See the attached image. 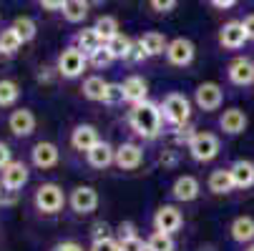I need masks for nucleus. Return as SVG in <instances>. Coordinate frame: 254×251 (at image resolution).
I'll use <instances>...</instances> for the list:
<instances>
[{
	"label": "nucleus",
	"instance_id": "nucleus-29",
	"mask_svg": "<svg viewBox=\"0 0 254 251\" xmlns=\"http://www.w3.org/2000/svg\"><path fill=\"white\" fill-rule=\"evenodd\" d=\"M20 98V86L13 78H0V108H10Z\"/></svg>",
	"mask_w": 254,
	"mask_h": 251
},
{
	"label": "nucleus",
	"instance_id": "nucleus-14",
	"mask_svg": "<svg viewBox=\"0 0 254 251\" xmlns=\"http://www.w3.org/2000/svg\"><path fill=\"white\" fill-rule=\"evenodd\" d=\"M98 141H101L98 131L91 123H78L73 131H70V146H73L76 151H81V153H88Z\"/></svg>",
	"mask_w": 254,
	"mask_h": 251
},
{
	"label": "nucleus",
	"instance_id": "nucleus-20",
	"mask_svg": "<svg viewBox=\"0 0 254 251\" xmlns=\"http://www.w3.org/2000/svg\"><path fill=\"white\" fill-rule=\"evenodd\" d=\"M121 86H124V100L126 103L136 105L141 100H149V83L143 81L141 76H128Z\"/></svg>",
	"mask_w": 254,
	"mask_h": 251
},
{
	"label": "nucleus",
	"instance_id": "nucleus-31",
	"mask_svg": "<svg viewBox=\"0 0 254 251\" xmlns=\"http://www.w3.org/2000/svg\"><path fill=\"white\" fill-rule=\"evenodd\" d=\"M93 28H96V33L101 35L103 43H108L114 35H119V20H116L114 15H101V18L93 23Z\"/></svg>",
	"mask_w": 254,
	"mask_h": 251
},
{
	"label": "nucleus",
	"instance_id": "nucleus-39",
	"mask_svg": "<svg viewBox=\"0 0 254 251\" xmlns=\"http://www.w3.org/2000/svg\"><path fill=\"white\" fill-rule=\"evenodd\" d=\"M10 161H13V151H10V146H8L5 141H0V171H3Z\"/></svg>",
	"mask_w": 254,
	"mask_h": 251
},
{
	"label": "nucleus",
	"instance_id": "nucleus-43",
	"mask_svg": "<svg viewBox=\"0 0 254 251\" xmlns=\"http://www.w3.org/2000/svg\"><path fill=\"white\" fill-rule=\"evenodd\" d=\"M242 25H244V30H247V38H249V41H254V13H252V15H247V18L242 20Z\"/></svg>",
	"mask_w": 254,
	"mask_h": 251
},
{
	"label": "nucleus",
	"instance_id": "nucleus-1",
	"mask_svg": "<svg viewBox=\"0 0 254 251\" xmlns=\"http://www.w3.org/2000/svg\"><path fill=\"white\" fill-rule=\"evenodd\" d=\"M161 118H164L161 105L151 100H141L131 105V113H128V123L141 138H156L161 133Z\"/></svg>",
	"mask_w": 254,
	"mask_h": 251
},
{
	"label": "nucleus",
	"instance_id": "nucleus-45",
	"mask_svg": "<svg viewBox=\"0 0 254 251\" xmlns=\"http://www.w3.org/2000/svg\"><path fill=\"white\" fill-rule=\"evenodd\" d=\"M209 3H211L214 8H219V10H229V8H234L237 0H209Z\"/></svg>",
	"mask_w": 254,
	"mask_h": 251
},
{
	"label": "nucleus",
	"instance_id": "nucleus-30",
	"mask_svg": "<svg viewBox=\"0 0 254 251\" xmlns=\"http://www.w3.org/2000/svg\"><path fill=\"white\" fill-rule=\"evenodd\" d=\"M20 48H23V41H20V35L15 33L13 25L0 30V50H3L5 55H15Z\"/></svg>",
	"mask_w": 254,
	"mask_h": 251
},
{
	"label": "nucleus",
	"instance_id": "nucleus-7",
	"mask_svg": "<svg viewBox=\"0 0 254 251\" xmlns=\"http://www.w3.org/2000/svg\"><path fill=\"white\" fill-rule=\"evenodd\" d=\"M28 178H30V171L23 161H10L3 171H0V186H3L5 191H20L25 184H28Z\"/></svg>",
	"mask_w": 254,
	"mask_h": 251
},
{
	"label": "nucleus",
	"instance_id": "nucleus-19",
	"mask_svg": "<svg viewBox=\"0 0 254 251\" xmlns=\"http://www.w3.org/2000/svg\"><path fill=\"white\" fill-rule=\"evenodd\" d=\"M86 161L93 168H108L116 161V149L111 146V143H106V141H98L96 146L86 153Z\"/></svg>",
	"mask_w": 254,
	"mask_h": 251
},
{
	"label": "nucleus",
	"instance_id": "nucleus-22",
	"mask_svg": "<svg viewBox=\"0 0 254 251\" xmlns=\"http://www.w3.org/2000/svg\"><path fill=\"white\" fill-rule=\"evenodd\" d=\"M206 186H209V191L216 194V196H224V194L234 191V181H232L229 168H216V171H211Z\"/></svg>",
	"mask_w": 254,
	"mask_h": 251
},
{
	"label": "nucleus",
	"instance_id": "nucleus-50",
	"mask_svg": "<svg viewBox=\"0 0 254 251\" xmlns=\"http://www.w3.org/2000/svg\"><path fill=\"white\" fill-rule=\"evenodd\" d=\"M88 3H98V0H88Z\"/></svg>",
	"mask_w": 254,
	"mask_h": 251
},
{
	"label": "nucleus",
	"instance_id": "nucleus-3",
	"mask_svg": "<svg viewBox=\"0 0 254 251\" xmlns=\"http://www.w3.org/2000/svg\"><path fill=\"white\" fill-rule=\"evenodd\" d=\"M33 206H35V211L46 213V216H53V213H58L65 206V194L58 184H51V181L41 184L33 194Z\"/></svg>",
	"mask_w": 254,
	"mask_h": 251
},
{
	"label": "nucleus",
	"instance_id": "nucleus-9",
	"mask_svg": "<svg viewBox=\"0 0 254 251\" xmlns=\"http://www.w3.org/2000/svg\"><path fill=\"white\" fill-rule=\"evenodd\" d=\"M61 161V151L56 143L51 141H38L35 146L30 149V163L41 171H48V168H56Z\"/></svg>",
	"mask_w": 254,
	"mask_h": 251
},
{
	"label": "nucleus",
	"instance_id": "nucleus-11",
	"mask_svg": "<svg viewBox=\"0 0 254 251\" xmlns=\"http://www.w3.org/2000/svg\"><path fill=\"white\" fill-rule=\"evenodd\" d=\"M35 126H38V118H35V113L30 108H15L10 111L8 116V131L15 136V138H28L33 136Z\"/></svg>",
	"mask_w": 254,
	"mask_h": 251
},
{
	"label": "nucleus",
	"instance_id": "nucleus-40",
	"mask_svg": "<svg viewBox=\"0 0 254 251\" xmlns=\"http://www.w3.org/2000/svg\"><path fill=\"white\" fill-rule=\"evenodd\" d=\"M131 236H136V226H133L131 221L119 224V241H121V239H131Z\"/></svg>",
	"mask_w": 254,
	"mask_h": 251
},
{
	"label": "nucleus",
	"instance_id": "nucleus-37",
	"mask_svg": "<svg viewBox=\"0 0 254 251\" xmlns=\"http://www.w3.org/2000/svg\"><path fill=\"white\" fill-rule=\"evenodd\" d=\"M119 249H121V251H146V241L138 239V236L121 239V241H119Z\"/></svg>",
	"mask_w": 254,
	"mask_h": 251
},
{
	"label": "nucleus",
	"instance_id": "nucleus-16",
	"mask_svg": "<svg viewBox=\"0 0 254 251\" xmlns=\"http://www.w3.org/2000/svg\"><path fill=\"white\" fill-rule=\"evenodd\" d=\"M121 171H136L143 163V149L136 143H121L116 149V161H114Z\"/></svg>",
	"mask_w": 254,
	"mask_h": 251
},
{
	"label": "nucleus",
	"instance_id": "nucleus-33",
	"mask_svg": "<svg viewBox=\"0 0 254 251\" xmlns=\"http://www.w3.org/2000/svg\"><path fill=\"white\" fill-rule=\"evenodd\" d=\"M146 251H174V239H171V234L154 231V234L146 239Z\"/></svg>",
	"mask_w": 254,
	"mask_h": 251
},
{
	"label": "nucleus",
	"instance_id": "nucleus-8",
	"mask_svg": "<svg viewBox=\"0 0 254 251\" xmlns=\"http://www.w3.org/2000/svg\"><path fill=\"white\" fill-rule=\"evenodd\" d=\"M194 55H196V48L189 38H174L169 41L166 46V60L176 68H187L194 63Z\"/></svg>",
	"mask_w": 254,
	"mask_h": 251
},
{
	"label": "nucleus",
	"instance_id": "nucleus-49",
	"mask_svg": "<svg viewBox=\"0 0 254 251\" xmlns=\"http://www.w3.org/2000/svg\"><path fill=\"white\" fill-rule=\"evenodd\" d=\"M247 251H254V244H249V249H247Z\"/></svg>",
	"mask_w": 254,
	"mask_h": 251
},
{
	"label": "nucleus",
	"instance_id": "nucleus-2",
	"mask_svg": "<svg viewBox=\"0 0 254 251\" xmlns=\"http://www.w3.org/2000/svg\"><path fill=\"white\" fill-rule=\"evenodd\" d=\"M86 65H88V55L81 48H76V46H68V48L61 50V55L56 60V73L68 78V81H73V78L83 76Z\"/></svg>",
	"mask_w": 254,
	"mask_h": 251
},
{
	"label": "nucleus",
	"instance_id": "nucleus-32",
	"mask_svg": "<svg viewBox=\"0 0 254 251\" xmlns=\"http://www.w3.org/2000/svg\"><path fill=\"white\" fill-rule=\"evenodd\" d=\"M13 28H15V33L20 35L23 43H30L35 35H38V25H35V20L28 18V15H18V18L13 20Z\"/></svg>",
	"mask_w": 254,
	"mask_h": 251
},
{
	"label": "nucleus",
	"instance_id": "nucleus-28",
	"mask_svg": "<svg viewBox=\"0 0 254 251\" xmlns=\"http://www.w3.org/2000/svg\"><path fill=\"white\" fill-rule=\"evenodd\" d=\"M61 13L68 23H81L88 15V0H65Z\"/></svg>",
	"mask_w": 254,
	"mask_h": 251
},
{
	"label": "nucleus",
	"instance_id": "nucleus-46",
	"mask_svg": "<svg viewBox=\"0 0 254 251\" xmlns=\"http://www.w3.org/2000/svg\"><path fill=\"white\" fill-rule=\"evenodd\" d=\"M103 236H108V234H106V224H98V226L93 229V241H98V239H103Z\"/></svg>",
	"mask_w": 254,
	"mask_h": 251
},
{
	"label": "nucleus",
	"instance_id": "nucleus-26",
	"mask_svg": "<svg viewBox=\"0 0 254 251\" xmlns=\"http://www.w3.org/2000/svg\"><path fill=\"white\" fill-rule=\"evenodd\" d=\"M83 98L88 100H96V103H103L106 100V91H108V83L101 78V76H88L83 81Z\"/></svg>",
	"mask_w": 254,
	"mask_h": 251
},
{
	"label": "nucleus",
	"instance_id": "nucleus-35",
	"mask_svg": "<svg viewBox=\"0 0 254 251\" xmlns=\"http://www.w3.org/2000/svg\"><path fill=\"white\" fill-rule=\"evenodd\" d=\"M108 105H116V103H124V86L121 83H108V91H106V100Z\"/></svg>",
	"mask_w": 254,
	"mask_h": 251
},
{
	"label": "nucleus",
	"instance_id": "nucleus-17",
	"mask_svg": "<svg viewBox=\"0 0 254 251\" xmlns=\"http://www.w3.org/2000/svg\"><path fill=\"white\" fill-rule=\"evenodd\" d=\"M199 194H201V184L194 176H179L171 186V196L181 203H189V201L199 199Z\"/></svg>",
	"mask_w": 254,
	"mask_h": 251
},
{
	"label": "nucleus",
	"instance_id": "nucleus-13",
	"mask_svg": "<svg viewBox=\"0 0 254 251\" xmlns=\"http://www.w3.org/2000/svg\"><path fill=\"white\" fill-rule=\"evenodd\" d=\"M247 41H249V38H247V30H244L242 20H229V23H224L222 30H219V43H222L227 50H239Z\"/></svg>",
	"mask_w": 254,
	"mask_h": 251
},
{
	"label": "nucleus",
	"instance_id": "nucleus-23",
	"mask_svg": "<svg viewBox=\"0 0 254 251\" xmlns=\"http://www.w3.org/2000/svg\"><path fill=\"white\" fill-rule=\"evenodd\" d=\"M229 234L237 244H254V219L252 216H237L229 226Z\"/></svg>",
	"mask_w": 254,
	"mask_h": 251
},
{
	"label": "nucleus",
	"instance_id": "nucleus-6",
	"mask_svg": "<svg viewBox=\"0 0 254 251\" xmlns=\"http://www.w3.org/2000/svg\"><path fill=\"white\" fill-rule=\"evenodd\" d=\"M194 100H196V105H199L204 113L219 111V108H222V100H224V91H222L219 83L206 81V83L196 86V91H194Z\"/></svg>",
	"mask_w": 254,
	"mask_h": 251
},
{
	"label": "nucleus",
	"instance_id": "nucleus-51",
	"mask_svg": "<svg viewBox=\"0 0 254 251\" xmlns=\"http://www.w3.org/2000/svg\"><path fill=\"white\" fill-rule=\"evenodd\" d=\"M0 191H3V186H0Z\"/></svg>",
	"mask_w": 254,
	"mask_h": 251
},
{
	"label": "nucleus",
	"instance_id": "nucleus-38",
	"mask_svg": "<svg viewBox=\"0 0 254 251\" xmlns=\"http://www.w3.org/2000/svg\"><path fill=\"white\" fill-rule=\"evenodd\" d=\"M149 3H151V8H154L156 13H169V10L176 8L179 0H149Z\"/></svg>",
	"mask_w": 254,
	"mask_h": 251
},
{
	"label": "nucleus",
	"instance_id": "nucleus-44",
	"mask_svg": "<svg viewBox=\"0 0 254 251\" xmlns=\"http://www.w3.org/2000/svg\"><path fill=\"white\" fill-rule=\"evenodd\" d=\"M146 58H149V55H146V50H143V48L136 43V46H133V50H131V58H128V60L138 63V60H146Z\"/></svg>",
	"mask_w": 254,
	"mask_h": 251
},
{
	"label": "nucleus",
	"instance_id": "nucleus-24",
	"mask_svg": "<svg viewBox=\"0 0 254 251\" xmlns=\"http://www.w3.org/2000/svg\"><path fill=\"white\" fill-rule=\"evenodd\" d=\"M138 46L146 50V55L149 58H156V55H164L166 53V46H169V41L164 38L161 33H156V30H151V33H143L141 38H138Z\"/></svg>",
	"mask_w": 254,
	"mask_h": 251
},
{
	"label": "nucleus",
	"instance_id": "nucleus-15",
	"mask_svg": "<svg viewBox=\"0 0 254 251\" xmlns=\"http://www.w3.org/2000/svg\"><path fill=\"white\" fill-rule=\"evenodd\" d=\"M227 73H229V81H232L234 86H242V88H244V86H252V83H254V60L239 55V58H234V60L229 63Z\"/></svg>",
	"mask_w": 254,
	"mask_h": 251
},
{
	"label": "nucleus",
	"instance_id": "nucleus-36",
	"mask_svg": "<svg viewBox=\"0 0 254 251\" xmlns=\"http://www.w3.org/2000/svg\"><path fill=\"white\" fill-rule=\"evenodd\" d=\"M91 251H121V249H119V239L103 236V239H98V241L91 244Z\"/></svg>",
	"mask_w": 254,
	"mask_h": 251
},
{
	"label": "nucleus",
	"instance_id": "nucleus-12",
	"mask_svg": "<svg viewBox=\"0 0 254 251\" xmlns=\"http://www.w3.org/2000/svg\"><path fill=\"white\" fill-rule=\"evenodd\" d=\"M181 226H184V213H181L176 206H161L156 213H154V229L161 231V234H176Z\"/></svg>",
	"mask_w": 254,
	"mask_h": 251
},
{
	"label": "nucleus",
	"instance_id": "nucleus-47",
	"mask_svg": "<svg viewBox=\"0 0 254 251\" xmlns=\"http://www.w3.org/2000/svg\"><path fill=\"white\" fill-rule=\"evenodd\" d=\"M8 63H10V55H5L3 50H0V73H3V70L8 68Z\"/></svg>",
	"mask_w": 254,
	"mask_h": 251
},
{
	"label": "nucleus",
	"instance_id": "nucleus-27",
	"mask_svg": "<svg viewBox=\"0 0 254 251\" xmlns=\"http://www.w3.org/2000/svg\"><path fill=\"white\" fill-rule=\"evenodd\" d=\"M133 46H136V43L128 38V35H121V33H119V35H114V38L106 43V48L111 50V55H114L116 60H119V58H121V60H128V58H131Z\"/></svg>",
	"mask_w": 254,
	"mask_h": 251
},
{
	"label": "nucleus",
	"instance_id": "nucleus-4",
	"mask_svg": "<svg viewBox=\"0 0 254 251\" xmlns=\"http://www.w3.org/2000/svg\"><path fill=\"white\" fill-rule=\"evenodd\" d=\"M187 149H189V156L196 163H209V161H214L216 156H219L222 143H219V138H216L214 133H209V131H196L194 138L187 143Z\"/></svg>",
	"mask_w": 254,
	"mask_h": 251
},
{
	"label": "nucleus",
	"instance_id": "nucleus-34",
	"mask_svg": "<svg viewBox=\"0 0 254 251\" xmlns=\"http://www.w3.org/2000/svg\"><path fill=\"white\" fill-rule=\"evenodd\" d=\"M114 60H116V58L111 55V50L106 48V43H103L98 50H93V53L88 55V63H91L93 68H98V70H101V68H108V65H111Z\"/></svg>",
	"mask_w": 254,
	"mask_h": 251
},
{
	"label": "nucleus",
	"instance_id": "nucleus-21",
	"mask_svg": "<svg viewBox=\"0 0 254 251\" xmlns=\"http://www.w3.org/2000/svg\"><path fill=\"white\" fill-rule=\"evenodd\" d=\"M229 173H232V181H234V189H252L254 186V163L247 161V158H239L229 166Z\"/></svg>",
	"mask_w": 254,
	"mask_h": 251
},
{
	"label": "nucleus",
	"instance_id": "nucleus-25",
	"mask_svg": "<svg viewBox=\"0 0 254 251\" xmlns=\"http://www.w3.org/2000/svg\"><path fill=\"white\" fill-rule=\"evenodd\" d=\"M73 43H76V48H81L86 55H91L93 50H98V48L103 46V41H101V35L96 33V28H83V30H78V33L73 35Z\"/></svg>",
	"mask_w": 254,
	"mask_h": 251
},
{
	"label": "nucleus",
	"instance_id": "nucleus-18",
	"mask_svg": "<svg viewBox=\"0 0 254 251\" xmlns=\"http://www.w3.org/2000/svg\"><path fill=\"white\" fill-rule=\"evenodd\" d=\"M247 126H249V118H247V113H244L242 108H227V111L219 116V128H222L224 133H229V136L244 133Z\"/></svg>",
	"mask_w": 254,
	"mask_h": 251
},
{
	"label": "nucleus",
	"instance_id": "nucleus-10",
	"mask_svg": "<svg viewBox=\"0 0 254 251\" xmlns=\"http://www.w3.org/2000/svg\"><path fill=\"white\" fill-rule=\"evenodd\" d=\"M68 203L78 216H86V213H93L98 208V191L93 186H76L68 196Z\"/></svg>",
	"mask_w": 254,
	"mask_h": 251
},
{
	"label": "nucleus",
	"instance_id": "nucleus-48",
	"mask_svg": "<svg viewBox=\"0 0 254 251\" xmlns=\"http://www.w3.org/2000/svg\"><path fill=\"white\" fill-rule=\"evenodd\" d=\"M38 81H51V68H41V73H38Z\"/></svg>",
	"mask_w": 254,
	"mask_h": 251
},
{
	"label": "nucleus",
	"instance_id": "nucleus-41",
	"mask_svg": "<svg viewBox=\"0 0 254 251\" xmlns=\"http://www.w3.org/2000/svg\"><path fill=\"white\" fill-rule=\"evenodd\" d=\"M38 3H41V8H43V10H51V13H56V10H61V8H63V3H65V0H38Z\"/></svg>",
	"mask_w": 254,
	"mask_h": 251
},
{
	"label": "nucleus",
	"instance_id": "nucleus-5",
	"mask_svg": "<svg viewBox=\"0 0 254 251\" xmlns=\"http://www.w3.org/2000/svg\"><path fill=\"white\" fill-rule=\"evenodd\" d=\"M161 116L176 128L191 121V103L184 93H169L161 103Z\"/></svg>",
	"mask_w": 254,
	"mask_h": 251
},
{
	"label": "nucleus",
	"instance_id": "nucleus-42",
	"mask_svg": "<svg viewBox=\"0 0 254 251\" xmlns=\"http://www.w3.org/2000/svg\"><path fill=\"white\" fill-rule=\"evenodd\" d=\"M53 251H83V246L76 244V241H63V244H58Z\"/></svg>",
	"mask_w": 254,
	"mask_h": 251
}]
</instances>
